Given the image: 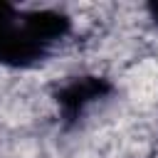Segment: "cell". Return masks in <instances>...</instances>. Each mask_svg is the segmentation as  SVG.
<instances>
[{
  "label": "cell",
  "mask_w": 158,
  "mask_h": 158,
  "mask_svg": "<svg viewBox=\"0 0 158 158\" xmlns=\"http://www.w3.org/2000/svg\"><path fill=\"white\" fill-rule=\"evenodd\" d=\"M109 94H111L109 79H104L99 74H79L57 89L54 101H57V111L62 114L64 121H77L91 106L104 101Z\"/></svg>",
  "instance_id": "obj_1"
},
{
  "label": "cell",
  "mask_w": 158,
  "mask_h": 158,
  "mask_svg": "<svg viewBox=\"0 0 158 158\" xmlns=\"http://www.w3.org/2000/svg\"><path fill=\"white\" fill-rule=\"evenodd\" d=\"M148 10H151V17H153V22L158 25V5H151Z\"/></svg>",
  "instance_id": "obj_2"
}]
</instances>
